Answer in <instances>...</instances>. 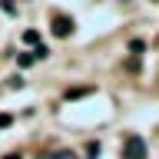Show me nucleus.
Listing matches in <instances>:
<instances>
[{"instance_id":"1","label":"nucleus","mask_w":159,"mask_h":159,"mask_svg":"<svg viewBox=\"0 0 159 159\" xmlns=\"http://www.w3.org/2000/svg\"><path fill=\"white\" fill-rule=\"evenodd\" d=\"M126 159H146V139L143 136H129L126 139Z\"/></svg>"},{"instance_id":"2","label":"nucleus","mask_w":159,"mask_h":159,"mask_svg":"<svg viewBox=\"0 0 159 159\" xmlns=\"http://www.w3.org/2000/svg\"><path fill=\"white\" fill-rule=\"evenodd\" d=\"M53 33H57V37H70V33H73V17L53 13Z\"/></svg>"},{"instance_id":"3","label":"nucleus","mask_w":159,"mask_h":159,"mask_svg":"<svg viewBox=\"0 0 159 159\" xmlns=\"http://www.w3.org/2000/svg\"><path fill=\"white\" fill-rule=\"evenodd\" d=\"M53 159H80V156L73 152V149H57V152H53Z\"/></svg>"},{"instance_id":"4","label":"nucleus","mask_w":159,"mask_h":159,"mask_svg":"<svg viewBox=\"0 0 159 159\" xmlns=\"http://www.w3.org/2000/svg\"><path fill=\"white\" fill-rule=\"evenodd\" d=\"M33 60H37L33 53H20V57H17V63H20V66H33Z\"/></svg>"},{"instance_id":"5","label":"nucleus","mask_w":159,"mask_h":159,"mask_svg":"<svg viewBox=\"0 0 159 159\" xmlns=\"http://www.w3.org/2000/svg\"><path fill=\"white\" fill-rule=\"evenodd\" d=\"M23 40H27V43H33V47H40V33H37V30H27V33H23Z\"/></svg>"},{"instance_id":"6","label":"nucleus","mask_w":159,"mask_h":159,"mask_svg":"<svg viewBox=\"0 0 159 159\" xmlns=\"http://www.w3.org/2000/svg\"><path fill=\"white\" fill-rule=\"evenodd\" d=\"M129 50H133V53H143V50H146V43H143V40H133V43H129Z\"/></svg>"},{"instance_id":"7","label":"nucleus","mask_w":159,"mask_h":159,"mask_svg":"<svg viewBox=\"0 0 159 159\" xmlns=\"http://www.w3.org/2000/svg\"><path fill=\"white\" fill-rule=\"evenodd\" d=\"M0 126H10V116H7V113H0Z\"/></svg>"},{"instance_id":"8","label":"nucleus","mask_w":159,"mask_h":159,"mask_svg":"<svg viewBox=\"0 0 159 159\" xmlns=\"http://www.w3.org/2000/svg\"><path fill=\"white\" fill-rule=\"evenodd\" d=\"M3 159H20V156H17V152H10V156H3Z\"/></svg>"},{"instance_id":"9","label":"nucleus","mask_w":159,"mask_h":159,"mask_svg":"<svg viewBox=\"0 0 159 159\" xmlns=\"http://www.w3.org/2000/svg\"><path fill=\"white\" fill-rule=\"evenodd\" d=\"M40 159H53V156H50V152H43V156H40Z\"/></svg>"}]
</instances>
